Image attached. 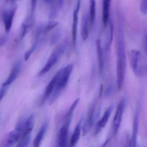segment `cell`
<instances>
[{"mask_svg":"<svg viewBox=\"0 0 147 147\" xmlns=\"http://www.w3.org/2000/svg\"><path fill=\"white\" fill-rule=\"evenodd\" d=\"M111 1L105 0L103 1V12L102 20L103 25L105 27L107 26L110 20V11Z\"/></svg>","mask_w":147,"mask_h":147,"instance_id":"d6986e66","label":"cell"},{"mask_svg":"<svg viewBox=\"0 0 147 147\" xmlns=\"http://www.w3.org/2000/svg\"><path fill=\"white\" fill-rule=\"evenodd\" d=\"M7 36H0V47L3 46L7 41Z\"/></svg>","mask_w":147,"mask_h":147,"instance_id":"1f68e13d","label":"cell"},{"mask_svg":"<svg viewBox=\"0 0 147 147\" xmlns=\"http://www.w3.org/2000/svg\"><path fill=\"white\" fill-rule=\"evenodd\" d=\"M58 24V22H56V21H52L49 22V23L47 24V25L45 26V32H46L50 30L51 29H53V28H55L56 26H57Z\"/></svg>","mask_w":147,"mask_h":147,"instance_id":"484cf974","label":"cell"},{"mask_svg":"<svg viewBox=\"0 0 147 147\" xmlns=\"http://www.w3.org/2000/svg\"><path fill=\"white\" fill-rule=\"evenodd\" d=\"M125 99L123 98L121 100L117 107L116 113L113 117L112 122V131L113 136H115L117 134L121 121L123 113L124 111L125 106Z\"/></svg>","mask_w":147,"mask_h":147,"instance_id":"52a82bcc","label":"cell"},{"mask_svg":"<svg viewBox=\"0 0 147 147\" xmlns=\"http://www.w3.org/2000/svg\"><path fill=\"white\" fill-rule=\"evenodd\" d=\"M83 119L82 118L80 120L76 126L71 136L69 142V147H75L76 146L80 137L81 134L82 123Z\"/></svg>","mask_w":147,"mask_h":147,"instance_id":"9a60e30c","label":"cell"},{"mask_svg":"<svg viewBox=\"0 0 147 147\" xmlns=\"http://www.w3.org/2000/svg\"><path fill=\"white\" fill-rule=\"evenodd\" d=\"M95 105L93 104L90 107L87 113L86 122L82 128V135L86 136L91 129L94 121Z\"/></svg>","mask_w":147,"mask_h":147,"instance_id":"30bf717a","label":"cell"},{"mask_svg":"<svg viewBox=\"0 0 147 147\" xmlns=\"http://www.w3.org/2000/svg\"><path fill=\"white\" fill-rule=\"evenodd\" d=\"M118 18L117 49V85L118 89L121 90L123 85L125 75L126 54L123 20L120 15H119Z\"/></svg>","mask_w":147,"mask_h":147,"instance_id":"6da1fadb","label":"cell"},{"mask_svg":"<svg viewBox=\"0 0 147 147\" xmlns=\"http://www.w3.org/2000/svg\"><path fill=\"white\" fill-rule=\"evenodd\" d=\"M89 24H90L89 13L86 12L83 15L82 21L81 34L83 40H86L88 37Z\"/></svg>","mask_w":147,"mask_h":147,"instance_id":"e0dca14e","label":"cell"},{"mask_svg":"<svg viewBox=\"0 0 147 147\" xmlns=\"http://www.w3.org/2000/svg\"><path fill=\"white\" fill-rule=\"evenodd\" d=\"M17 5L13 4L12 7L9 10H5L2 13V19L5 25L6 32H9L12 26L13 18L17 10Z\"/></svg>","mask_w":147,"mask_h":147,"instance_id":"ba28073f","label":"cell"},{"mask_svg":"<svg viewBox=\"0 0 147 147\" xmlns=\"http://www.w3.org/2000/svg\"><path fill=\"white\" fill-rule=\"evenodd\" d=\"M96 51L98 57V65L100 74L103 73L104 68V60L103 51L101 48V41L100 39H97L96 41Z\"/></svg>","mask_w":147,"mask_h":147,"instance_id":"2e32d148","label":"cell"},{"mask_svg":"<svg viewBox=\"0 0 147 147\" xmlns=\"http://www.w3.org/2000/svg\"><path fill=\"white\" fill-rule=\"evenodd\" d=\"M31 134L26 136H21L19 140L17 147H28L30 142Z\"/></svg>","mask_w":147,"mask_h":147,"instance_id":"cb8c5ba5","label":"cell"},{"mask_svg":"<svg viewBox=\"0 0 147 147\" xmlns=\"http://www.w3.org/2000/svg\"><path fill=\"white\" fill-rule=\"evenodd\" d=\"M130 64L131 69L136 76L143 77L147 74V61L142 54L136 50L131 51Z\"/></svg>","mask_w":147,"mask_h":147,"instance_id":"3957f363","label":"cell"},{"mask_svg":"<svg viewBox=\"0 0 147 147\" xmlns=\"http://www.w3.org/2000/svg\"><path fill=\"white\" fill-rule=\"evenodd\" d=\"M36 5L37 1H31V8L30 13L34 14Z\"/></svg>","mask_w":147,"mask_h":147,"instance_id":"4dcf8cb0","label":"cell"},{"mask_svg":"<svg viewBox=\"0 0 147 147\" xmlns=\"http://www.w3.org/2000/svg\"><path fill=\"white\" fill-rule=\"evenodd\" d=\"M109 32H108V36H107V42L105 45L106 53H108L109 48L111 44L113 38V26L112 22L111 19L109 20Z\"/></svg>","mask_w":147,"mask_h":147,"instance_id":"7402d4cb","label":"cell"},{"mask_svg":"<svg viewBox=\"0 0 147 147\" xmlns=\"http://www.w3.org/2000/svg\"><path fill=\"white\" fill-rule=\"evenodd\" d=\"M35 123V114H31L25 122L24 130L22 136H26L31 134V132L34 128Z\"/></svg>","mask_w":147,"mask_h":147,"instance_id":"ac0fdd59","label":"cell"},{"mask_svg":"<svg viewBox=\"0 0 147 147\" xmlns=\"http://www.w3.org/2000/svg\"><path fill=\"white\" fill-rule=\"evenodd\" d=\"M56 82V78L55 75L45 88L44 94L42 98L41 101V105H43L45 101L50 97L53 90H54V88H55Z\"/></svg>","mask_w":147,"mask_h":147,"instance_id":"ffe728a7","label":"cell"},{"mask_svg":"<svg viewBox=\"0 0 147 147\" xmlns=\"http://www.w3.org/2000/svg\"><path fill=\"white\" fill-rule=\"evenodd\" d=\"M68 43V40L65 39L57 46L49 57L45 66L39 72V75H42L49 72L51 68L57 63L61 57L64 54L67 49Z\"/></svg>","mask_w":147,"mask_h":147,"instance_id":"277c9868","label":"cell"},{"mask_svg":"<svg viewBox=\"0 0 147 147\" xmlns=\"http://www.w3.org/2000/svg\"><path fill=\"white\" fill-rule=\"evenodd\" d=\"M113 106H111L108 109L105 111L102 117L99 120L97 123L96 130L95 131V135L98 134L100 131L103 129L107 124L109 118L111 114L112 110H113Z\"/></svg>","mask_w":147,"mask_h":147,"instance_id":"8fae6325","label":"cell"},{"mask_svg":"<svg viewBox=\"0 0 147 147\" xmlns=\"http://www.w3.org/2000/svg\"><path fill=\"white\" fill-rule=\"evenodd\" d=\"M49 122L45 120L41 126L39 131L38 132L33 141V147H40L42 141L49 127Z\"/></svg>","mask_w":147,"mask_h":147,"instance_id":"7c38bea8","label":"cell"},{"mask_svg":"<svg viewBox=\"0 0 147 147\" xmlns=\"http://www.w3.org/2000/svg\"><path fill=\"white\" fill-rule=\"evenodd\" d=\"M81 1H78L73 12V24H72V40L74 46L76 45L77 40V26H78L79 13L80 8Z\"/></svg>","mask_w":147,"mask_h":147,"instance_id":"9c48e42d","label":"cell"},{"mask_svg":"<svg viewBox=\"0 0 147 147\" xmlns=\"http://www.w3.org/2000/svg\"><path fill=\"white\" fill-rule=\"evenodd\" d=\"M140 10L144 14L146 15L147 13V0L142 1L140 5Z\"/></svg>","mask_w":147,"mask_h":147,"instance_id":"83f0119b","label":"cell"},{"mask_svg":"<svg viewBox=\"0 0 147 147\" xmlns=\"http://www.w3.org/2000/svg\"><path fill=\"white\" fill-rule=\"evenodd\" d=\"M21 66L20 62H18L17 63H15V65L12 68L11 71L8 78L3 83L2 86L7 87L16 80V78L18 77L20 71Z\"/></svg>","mask_w":147,"mask_h":147,"instance_id":"4fadbf2b","label":"cell"},{"mask_svg":"<svg viewBox=\"0 0 147 147\" xmlns=\"http://www.w3.org/2000/svg\"><path fill=\"white\" fill-rule=\"evenodd\" d=\"M62 32L61 29H58L53 33L51 40V45H53L55 44L61 38Z\"/></svg>","mask_w":147,"mask_h":147,"instance_id":"d4e9b609","label":"cell"},{"mask_svg":"<svg viewBox=\"0 0 147 147\" xmlns=\"http://www.w3.org/2000/svg\"><path fill=\"white\" fill-rule=\"evenodd\" d=\"M64 1L59 0L57 1H53L51 8L49 13V18L54 19L57 17L60 10L63 6Z\"/></svg>","mask_w":147,"mask_h":147,"instance_id":"44dd1931","label":"cell"},{"mask_svg":"<svg viewBox=\"0 0 147 147\" xmlns=\"http://www.w3.org/2000/svg\"><path fill=\"white\" fill-rule=\"evenodd\" d=\"M74 67L73 63H69L66 67L61 69L55 74L56 82L54 90L50 97V104H52L55 101L63 89L67 86Z\"/></svg>","mask_w":147,"mask_h":147,"instance_id":"7a4b0ae2","label":"cell"},{"mask_svg":"<svg viewBox=\"0 0 147 147\" xmlns=\"http://www.w3.org/2000/svg\"><path fill=\"white\" fill-rule=\"evenodd\" d=\"M36 44L34 45L31 48H30V49L26 51V53H25L24 55L25 61H27V60L29 59L31 55L33 53V51H34L35 49H36Z\"/></svg>","mask_w":147,"mask_h":147,"instance_id":"4316f807","label":"cell"},{"mask_svg":"<svg viewBox=\"0 0 147 147\" xmlns=\"http://www.w3.org/2000/svg\"><path fill=\"white\" fill-rule=\"evenodd\" d=\"M73 114L67 113L65 121L60 129L58 135V147H68V138L69 130L71 124Z\"/></svg>","mask_w":147,"mask_h":147,"instance_id":"8992f818","label":"cell"},{"mask_svg":"<svg viewBox=\"0 0 147 147\" xmlns=\"http://www.w3.org/2000/svg\"><path fill=\"white\" fill-rule=\"evenodd\" d=\"M103 85H100V96H101L102 94V93H103Z\"/></svg>","mask_w":147,"mask_h":147,"instance_id":"d6a6232c","label":"cell"},{"mask_svg":"<svg viewBox=\"0 0 147 147\" xmlns=\"http://www.w3.org/2000/svg\"><path fill=\"white\" fill-rule=\"evenodd\" d=\"M25 121L20 120L16 126L15 130L7 135L2 144V147H12L18 142L24 130Z\"/></svg>","mask_w":147,"mask_h":147,"instance_id":"5b68a950","label":"cell"},{"mask_svg":"<svg viewBox=\"0 0 147 147\" xmlns=\"http://www.w3.org/2000/svg\"><path fill=\"white\" fill-rule=\"evenodd\" d=\"M7 90V87L2 86L0 89V101L3 99Z\"/></svg>","mask_w":147,"mask_h":147,"instance_id":"f546056e","label":"cell"},{"mask_svg":"<svg viewBox=\"0 0 147 147\" xmlns=\"http://www.w3.org/2000/svg\"><path fill=\"white\" fill-rule=\"evenodd\" d=\"M113 89V86L111 84H110L107 87L104 93L105 97H108L110 95L112 92Z\"/></svg>","mask_w":147,"mask_h":147,"instance_id":"f1b7e54d","label":"cell"},{"mask_svg":"<svg viewBox=\"0 0 147 147\" xmlns=\"http://www.w3.org/2000/svg\"><path fill=\"white\" fill-rule=\"evenodd\" d=\"M96 13V2L94 0L90 1V11L89 13V21L91 28L93 26L95 20Z\"/></svg>","mask_w":147,"mask_h":147,"instance_id":"603a6c76","label":"cell"},{"mask_svg":"<svg viewBox=\"0 0 147 147\" xmlns=\"http://www.w3.org/2000/svg\"><path fill=\"white\" fill-rule=\"evenodd\" d=\"M138 114L136 113L133 120L132 134L129 147H136L138 132Z\"/></svg>","mask_w":147,"mask_h":147,"instance_id":"5bb4252c","label":"cell"}]
</instances>
